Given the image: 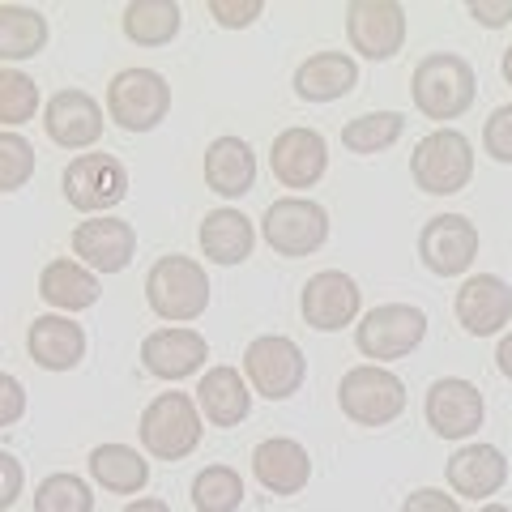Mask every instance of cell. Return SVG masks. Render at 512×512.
Returning a JSON list of instances; mask_svg holds the SVG:
<instances>
[{
    "mask_svg": "<svg viewBox=\"0 0 512 512\" xmlns=\"http://www.w3.org/2000/svg\"><path fill=\"white\" fill-rule=\"evenodd\" d=\"M201 410H197V397L188 393H158L154 402L141 410V448L158 461H184L192 448L201 444Z\"/></svg>",
    "mask_w": 512,
    "mask_h": 512,
    "instance_id": "obj_4",
    "label": "cell"
},
{
    "mask_svg": "<svg viewBox=\"0 0 512 512\" xmlns=\"http://www.w3.org/2000/svg\"><path fill=\"white\" fill-rule=\"evenodd\" d=\"M124 35L128 43L137 47H167L175 43L184 26V9L175 5V0H133V5H124Z\"/></svg>",
    "mask_w": 512,
    "mask_h": 512,
    "instance_id": "obj_29",
    "label": "cell"
},
{
    "mask_svg": "<svg viewBox=\"0 0 512 512\" xmlns=\"http://www.w3.org/2000/svg\"><path fill=\"white\" fill-rule=\"evenodd\" d=\"M444 478L466 500H487V495H495L508 483V461L495 444H466L448 457Z\"/></svg>",
    "mask_w": 512,
    "mask_h": 512,
    "instance_id": "obj_22",
    "label": "cell"
},
{
    "mask_svg": "<svg viewBox=\"0 0 512 512\" xmlns=\"http://www.w3.org/2000/svg\"><path fill=\"white\" fill-rule=\"evenodd\" d=\"M269 167L282 188H312L329 171V141L316 128H282L269 146Z\"/></svg>",
    "mask_w": 512,
    "mask_h": 512,
    "instance_id": "obj_16",
    "label": "cell"
},
{
    "mask_svg": "<svg viewBox=\"0 0 512 512\" xmlns=\"http://www.w3.org/2000/svg\"><path fill=\"white\" fill-rule=\"evenodd\" d=\"M171 111V86L154 69H120L107 86V116L124 133H150L167 120Z\"/></svg>",
    "mask_w": 512,
    "mask_h": 512,
    "instance_id": "obj_8",
    "label": "cell"
},
{
    "mask_svg": "<svg viewBox=\"0 0 512 512\" xmlns=\"http://www.w3.org/2000/svg\"><path fill=\"white\" fill-rule=\"evenodd\" d=\"M124 512H171L167 508V500H154V495H141V500H133V504H128Z\"/></svg>",
    "mask_w": 512,
    "mask_h": 512,
    "instance_id": "obj_43",
    "label": "cell"
},
{
    "mask_svg": "<svg viewBox=\"0 0 512 512\" xmlns=\"http://www.w3.org/2000/svg\"><path fill=\"white\" fill-rule=\"evenodd\" d=\"M359 308H363V291L342 269H320V274L303 282L299 312L316 333H338L346 325H355Z\"/></svg>",
    "mask_w": 512,
    "mask_h": 512,
    "instance_id": "obj_13",
    "label": "cell"
},
{
    "mask_svg": "<svg viewBox=\"0 0 512 512\" xmlns=\"http://www.w3.org/2000/svg\"><path fill=\"white\" fill-rule=\"evenodd\" d=\"M47 47V18L30 5H0V64H18Z\"/></svg>",
    "mask_w": 512,
    "mask_h": 512,
    "instance_id": "obj_30",
    "label": "cell"
},
{
    "mask_svg": "<svg viewBox=\"0 0 512 512\" xmlns=\"http://www.w3.org/2000/svg\"><path fill=\"white\" fill-rule=\"evenodd\" d=\"M500 69H504V82L512 86V43H508V52H504V60H500Z\"/></svg>",
    "mask_w": 512,
    "mask_h": 512,
    "instance_id": "obj_44",
    "label": "cell"
},
{
    "mask_svg": "<svg viewBox=\"0 0 512 512\" xmlns=\"http://www.w3.org/2000/svg\"><path fill=\"white\" fill-rule=\"evenodd\" d=\"M346 39L367 60H393L406 43V9L397 0H355L346 9Z\"/></svg>",
    "mask_w": 512,
    "mask_h": 512,
    "instance_id": "obj_14",
    "label": "cell"
},
{
    "mask_svg": "<svg viewBox=\"0 0 512 512\" xmlns=\"http://www.w3.org/2000/svg\"><path fill=\"white\" fill-rule=\"evenodd\" d=\"M90 478L111 495H137L150 483V461L137 453L133 444H99L90 453Z\"/></svg>",
    "mask_w": 512,
    "mask_h": 512,
    "instance_id": "obj_28",
    "label": "cell"
},
{
    "mask_svg": "<svg viewBox=\"0 0 512 512\" xmlns=\"http://www.w3.org/2000/svg\"><path fill=\"white\" fill-rule=\"evenodd\" d=\"M22 483H26L22 461L13 457V453H5V448H0V512H9L13 504H18Z\"/></svg>",
    "mask_w": 512,
    "mask_h": 512,
    "instance_id": "obj_39",
    "label": "cell"
},
{
    "mask_svg": "<svg viewBox=\"0 0 512 512\" xmlns=\"http://www.w3.org/2000/svg\"><path fill=\"white\" fill-rule=\"evenodd\" d=\"M26 414V389L18 376L0 372V427H13Z\"/></svg>",
    "mask_w": 512,
    "mask_h": 512,
    "instance_id": "obj_40",
    "label": "cell"
},
{
    "mask_svg": "<svg viewBox=\"0 0 512 512\" xmlns=\"http://www.w3.org/2000/svg\"><path fill=\"white\" fill-rule=\"evenodd\" d=\"M43 128L60 150H90L103 137V107L86 90H60L43 107Z\"/></svg>",
    "mask_w": 512,
    "mask_h": 512,
    "instance_id": "obj_18",
    "label": "cell"
},
{
    "mask_svg": "<svg viewBox=\"0 0 512 512\" xmlns=\"http://www.w3.org/2000/svg\"><path fill=\"white\" fill-rule=\"evenodd\" d=\"M265 13L261 0H210V18L227 30H244Z\"/></svg>",
    "mask_w": 512,
    "mask_h": 512,
    "instance_id": "obj_37",
    "label": "cell"
},
{
    "mask_svg": "<svg viewBox=\"0 0 512 512\" xmlns=\"http://www.w3.org/2000/svg\"><path fill=\"white\" fill-rule=\"evenodd\" d=\"M427 338V312L414 303H380L355 325V346L363 359H376L380 367L389 359H406Z\"/></svg>",
    "mask_w": 512,
    "mask_h": 512,
    "instance_id": "obj_6",
    "label": "cell"
},
{
    "mask_svg": "<svg viewBox=\"0 0 512 512\" xmlns=\"http://www.w3.org/2000/svg\"><path fill=\"white\" fill-rule=\"evenodd\" d=\"M478 244H483V235L466 214H436L419 231V261L436 278H457L474 265Z\"/></svg>",
    "mask_w": 512,
    "mask_h": 512,
    "instance_id": "obj_12",
    "label": "cell"
},
{
    "mask_svg": "<svg viewBox=\"0 0 512 512\" xmlns=\"http://www.w3.org/2000/svg\"><path fill=\"white\" fill-rule=\"evenodd\" d=\"M402 512H466V508H461L457 495H448L440 487H419V491L406 495Z\"/></svg>",
    "mask_w": 512,
    "mask_h": 512,
    "instance_id": "obj_38",
    "label": "cell"
},
{
    "mask_svg": "<svg viewBox=\"0 0 512 512\" xmlns=\"http://www.w3.org/2000/svg\"><path fill=\"white\" fill-rule=\"evenodd\" d=\"M197 410L201 419H210V427H239L252 410V389L235 367H210L197 380Z\"/></svg>",
    "mask_w": 512,
    "mask_h": 512,
    "instance_id": "obj_24",
    "label": "cell"
},
{
    "mask_svg": "<svg viewBox=\"0 0 512 512\" xmlns=\"http://www.w3.org/2000/svg\"><path fill=\"white\" fill-rule=\"evenodd\" d=\"M35 512H94V491L77 474H47L35 491Z\"/></svg>",
    "mask_w": 512,
    "mask_h": 512,
    "instance_id": "obj_34",
    "label": "cell"
},
{
    "mask_svg": "<svg viewBox=\"0 0 512 512\" xmlns=\"http://www.w3.org/2000/svg\"><path fill=\"white\" fill-rule=\"evenodd\" d=\"M244 376L252 384V393L269 397V402H286L308 380V359H303L295 338L265 333V338H252L244 350Z\"/></svg>",
    "mask_w": 512,
    "mask_h": 512,
    "instance_id": "obj_7",
    "label": "cell"
},
{
    "mask_svg": "<svg viewBox=\"0 0 512 512\" xmlns=\"http://www.w3.org/2000/svg\"><path fill=\"white\" fill-rule=\"evenodd\" d=\"M261 235L278 256H312L329 239V210L312 197H278L261 218Z\"/></svg>",
    "mask_w": 512,
    "mask_h": 512,
    "instance_id": "obj_9",
    "label": "cell"
},
{
    "mask_svg": "<svg viewBox=\"0 0 512 512\" xmlns=\"http://www.w3.org/2000/svg\"><path fill=\"white\" fill-rule=\"evenodd\" d=\"M244 504V478L231 466H205L192 478V508L197 512H235Z\"/></svg>",
    "mask_w": 512,
    "mask_h": 512,
    "instance_id": "obj_32",
    "label": "cell"
},
{
    "mask_svg": "<svg viewBox=\"0 0 512 512\" xmlns=\"http://www.w3.org/2000/svg\"><path fill=\"white\" fill-rule=\"evenodd\" d=\"M73 256L94 274H124L137 256V231L124 218H86L73 227Z\"/></svg>",
    "mask_w": 512,
    "mask_h": 512,
    "instance_id": "obj_15",
    "label": "cell"
},
{
    "mask_svg": "<svg viewBox=\"0 0 512 512\" xmlns=\"http://www.w3.org/2000/svg\"><path fill=\"white\" fill-rule=\"evenodd\" d=\"M457 325L470 338H495L512 320V286L500 274H474L457 291Z\"/></svg>",
    "mask_w": 512,
    "mask_h": 512,
    "instance_id": "obj_17",
    "label": "cell"
},
{
    "mask_svg": "<svg viewBox=\"0 0 512 512\" xmlns=\"http://www.w3.org/2000/svg\"><path fill=\"white\" fill-rule=\"evenodd\" d=\"M474 94H478V77H474L466 56L431 52V56H423L419 64H414L410 99L427 120H436V124L461 120L474 107Z\"/></svg>",
    "mask_w": 512,
    "mask_h": 512,
    "instance_id": "obj_1",
    "label": "cell"
},
{
    "mask_svg": "<svg viewBox=\"0 0 512 512\" xmlns=\"http://www.w3.org/2000/svg\"><path fill=\"white\" fill-rule=\"evenodd\" d=\"M423 414H427V427L436 431L440 440H470L487 419V402H483V389H478L474 380L440 376L427 389Z\"/></svg>",
    "mask_w": 512,
    "mask_h": 512,
    "instance_id": "obj_11",
    "label": "cell"
},
{
    "mask_svg": "<svg viewBox=\"0 0 512 512\" xmlns=\"http://www.w3.org/2000/svg\"><path fill=\"white\" fill-rule=\"evenodd\" d=\"M39 116V86L22 69H0V128L13 133L18 124Z\"/></svg>",
    "mask_w": 512,
    "mask_h": 512,
    "instance_id": "obj_33",
    "label": "cell"
},
{
    "mask_svg": "<svg viewBox=\"0 0 512 512\" xmlns=\"http://www.w3.org/2000/svg\"><path fill=\"white\" fill-rule=\"evenodd\" d=\"M26 350L43 372H73L86 359V329L73 316H35L26 333Z\"/></svg>",
    "mask_w": 512,
    "mask_h": 512,
    "instance_id": "obj_21",
    "label": "cell"
},
{
    "mask_svg": "<svg viewBox=\"0 0 512 512\" xmlns=\"http://www.w3.org/2000/svg\"><path fill=\"white\" fill-rule=\"evenodd\" d=\"M252 478L274 495H299L312 483V457L291 436H269L252 448Z\"/></svg>",
    "mask_w": 512,
    "mask_h": 512,
    "instance_id": "obj_20",
    "label": "cell"
},
{
    "mask_svg": "<svg viewBox=\"0 0 512 512\" xmlns=\"http://www.w3.org/2000/svg\"><path fill=\"white\" fill-rule=\"evenodd\" d=\"M39 295L60 312H86L99 303L103 286H99V274L86 269L82 261L56 256V261H47L43 274H39Z\"/></svg>",
    "mask_w": 512,
    "mask_h": 512,
    "instance_id": "obj_26",
    "label": "cell"
},
{
    "mask_svg": "<svg viewBox=\"0 0 512 512\" xmlns=\"http://www.w3.org/2000/svg\"><path fill=\"white\" fill-rule=\"evenodd\" d=\"M402 133H406L402 111H367V116H355L342 128V146L350 154H380L397 146Z\"/></svg>",
    "mask_w": 512,
    "mask_h": 512,
    "instance_id": "obj_31",
    "label": "cell"
},
{
    "mask_svg": "<svg viewBox=\"0 0 512 512\" xmlns=\"http://www.w3.org/2000/svg\"><path fill=\"white\" fill-rule=\"evenodd\" d=\"M466 13L478 22V26H487V30H500L512 22V0H470Z\"/></svg>",
    "mask_w": 512,
    "mask_h": 512,
    "instance_id": "obj_41",
    "label": "cell"
},
{
    "mask_svg": "<svg viewBox=\"0 0 512 512\" xmlns=\"http://www.w3.org/2000/svg\"><path fill=\"white\" fill-rule=\"evenodd\" d=\"M359 86V64L346 52H316L295 69V94L303 103H338Z\"/></svg>",
    "mask_w": 512,
    "mask_h": 512,
    "instance_id": "obj_23",
    "label": "cell"
},
{
    "mask_svg": "<svg viewBox=\"0 0 512 512\" xmlns=\"http://www.w3.org/2000/svg\"><path fill=\"white\" fill-rule=\"evenodd\" d=\"M483 512H512L508 504H483Z\"/></svg>",
    "mask_w": 512,
    "mask_h": 512,
    "instance_id": "obj_45",
    "label": "cell"
},
{
    "mask_svg": "<svg viewBox=\"0 0 512 512\" xmlns=\"http://www.w3.org/2000/svg\"><path fill=\"white\" fill-rule=\"evenodd\" d=\"M410 175H414V188H423L427 197L466 192V184L474 180L470 137L457 133V128H436V133H427L410 154Z\"/></svg>",
    "mask_w": 512,
    "mask_h": 512,
    "instance_id": "obj_3",
    "label": "cell"
},
{
    "mask_svg": "<svg viewBox=\"0 0 512 512\" xmlns=\"http://www.w3.org/2000/svg\"><path fill=\"white\" fill-rule=\"evenodd\" d=\"M495 367H500V372L512 380V333H504L500 346H495Z\"/></svg>",
    "mask_w": 512,
    "mask_h": 512,
    "instance_id": "obj_42",
    "label": "cell"
},
{
    "mask_svg": "<svg viewBox=\"0 0 512 512\" xmlns=\"http://www.w3.org/2000/svg\"><path fill=\"white\" fill-rule=\"evenodd\" d=\"M256 244V231H252V218L222 205V210H210L201 222V252L210 256V265H239L252 256Z\"/></svg>",
    "mask_w": 512,
    "mask_h": 512,
    "instance_id": "obj_27",
    "label": "cell"
},
{
    "mask_svg": "<svg viewBox=\"0 0 512 512\" xmlns=\"http://www.w3.org/2000/svg\"><path fill=\"white\" fill-rule=\"evenodd\" d=\"M146 303L158 320L188 325L210 308V274L192 256H158L146 274Z\"/></svg>",
    "mask_w": 512,
    "mask_h": 512,
    "instance_id": "obj_2",
    "label": "cell"
},
{
    "mask_svg": "<svg viewBox=\"0 0 512 512\" xmlns=\"http://www.w3.org/2000/svg\"><path fill=\"white\" fill-rule=\"evenodd\" d=\"M338 406L350 423L359 427H384L406 410V384L397 372L380 363H359L350 367L338 384Z\"/></svg>",
    "mask_w": 512,
    "mask_h": 512,
    "instance_id": "obj_5",
    "label": "cell"
},
{
    "mask_svg": "<svg viewBox=\"0 0 512 512\" xmlns=\"http://www.w3.org/2000/svg\"><path fill=\"white\" fill-rule=\"evenodd\" d=\"M483 150L495 158V163L512 167V103L491 111V120L483 124Z\"/></svg>",
    "mask_w": 512,
    "mask_h": 512,
    "instance_id": "obj_36",
    "label": "cell"
},
{
    "mask_svg": "<svg viewBox=\"0 0 512 512\" xmlns=\"http://www.w3.org/2000/svg\"><path fill=\"white\" fill-rule=\"evenodd\" d=\"M205 359H210V342L197 329H184V325L154 329L141 342V367L158 380H184L192 372H201Z\"/></svg>",
    "mask_w": 512,
    "mask_h": 512,
    "instance_id": "obj_19",
    "label": "cell"
},
{
    "mask_svg": "<svg viewBox=\"0 0 512 512\" xmlns=\"http://www.w3.org/2000/svg\"><path fill=\"white\" fill-rule=\"evenodd\" d=\"M35 175V146L22 133L0 128V192H18Z\"/></svg>",
    "mask_w": 512,
    "mask_h": 512,
    "instance_id": "obj_35",
    "label": "cell"
},
{
    "mask_svg": "<svg viewBox=\"0 0 512 512\" xmlns=\"http://www.w3.org/2000/svg\"><path fill=\"white\" fill-rule=\"evenodd\" d=\"M60 188H64V201L82 214L99 218L111 205H120L128 197V171L116 154H77L69 167L60 175Z\"/></svg>",
    "mask_w": 512,
    "mask_h": 512,
    "instance_id": "obj_10",
    "label": "cell"
},
{
    "mask_svg": "<svg viewBox=\"0 0 512 512\" xmlns=\"http://www.w3.org/2000/svg\"><path fill=\"white\" fill-rule=\"evenodd\" d=\"M205 184H210L218 197H248L256 184V154L244 137H214L210 150H205Z\"/></svg>",
    "mask_w": 512,
    "mask_h": 512,
    "instance_id": "obj_25",
    "label": "cell"
}]
</instances>
